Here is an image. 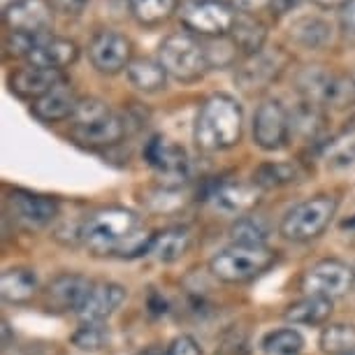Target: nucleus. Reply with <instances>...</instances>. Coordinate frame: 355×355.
I'll return each instance as SVG.
<instances>
[{
	"label": "nucleus",
	"mask_w": 355,
	"mask_h": 355,
	"mask_svg": "<svg viewBox=\"0 0 355 355\" xmlns=\"http://www.w3.org/2000/svg\"><path fill=\"white\" fill-rule=\"evenodd\" d=\"M244 128L242 105L227 93H214L200 105L193 139L202 151H223L239 144Z\"/></svg>",
	"instance_id": "nucleus-1"
},
{
	"label": "nucleus",
	"mask_w": 355,
	"mask_h": 355,
	"mask_svg": "<svg viewBox=\"0 0 355 355\" xmlns=\"http://www.w3.org/2000/svg\"><path fill=\"white\" fill-rule=\"evenodd\" d=\"M139 223L135 211L123 207H105L93 211L82 223V242L93 256H114Z\"/></svg>",
	"instance_id": "nucleus-2"
},
{
	"label": "nucleus",
	"mask_w": 355,
	"mask_h": 355,
	"mask_svg": "<svg viewBox=\"0 0 355 355\" xmlns=\"http://www.w3.org/2000/svg\"><path fill=\"white\" fill-rule=\"evenodd\" d=\"M158 61L170 77L177 82L191 84L205 77L209 70L207 51L202 40H198L191 33H172L158 46Z\"/></svg>",
	"instance_id": "nucleus-3"
},
{
	"label": "nucleus",
	"mask_w": 355,
	"mask_h": 355,
	"mask_svg": "<svg viewBox=\"0 0 355 355\" xmlns=\"http://www.w3.org/2000/svg\"><path fill=\"white\" fill-rule=\"evenodd\" d=\"M277 260V253L267 246H239L218 251L209 260V272L223 284H246L267 272Z\"/></svg>",
	"instance_id": "nucleus-4"
},
{
	"label": "nucleus",
	"mask_w": 355,
	"mask_h": 355,
	"mask_svg": "<svg viewBox=\"0 0 355 355\" xmlns=\"http://www.w3.org/2000/svg\"><path fill=\"white\" fill-rule=\"evenodd\" d=\"M177 15L186 33L200 40H211L230 35L239 12H234L227 0H186Z\"/></svg>",
	"instance_id": "nucleus-5"
},
{
	"label": "nucleus",
	"mask_w": 355,
	"mask_h": 355,
	"mask_svg": "<svg viewBox=\"0 0 355 355\" xmlns=\"http://www.w3.org/2000/svg\"><path fill=\"white\" fill-rule=\"evenodd\" d=\"M337 207L339 202L334 196L309 198L286 214L279 230L291 242H309L330 225V220L337 214Z\"/></svg>",
	"instance_id": "nucleus-6"
},
{
	"label": "nucleus",
	"mask_w": 355,
	"mask_h": 355,
	"mask_svg": "<svg viewBox=\"0 0 355 355\" xmlns=\"http://www.w3.org/2000/svg\"><path fill=\"white\" fill-rule=\"evenodd\" d=\"M297 84L306 100H313L323 107L346 110V107L355 105V79L346 75H332L320 65H311V68L302 70Z\"/></svg>",
	"instance_id": "nucleus-7"
},
{
	"label": "nucleus",
	"mask_w": 355,
	"mask_h": 355,
	"mask_svg": "<svg viewBox=\"0 0 355 355\" xmlns=\"http://www.w3.org/2000/svg\"><path fill=\"white\" fill-rule=\"evenodd\" d=\"M144 158L153 172L160 177L165 186H179L189 179L191 174V160L182 146L170 142V139L153 135L144 146Z\"/></svg>",
	"instance_id": "nucleus-8"
},
{
	"label": "nucleus",
	"mask_w": 355,
	"mask_h": 355,
	"mask_svg": "<svg viewBox=\"0 0 355 355\" xmlns=\"http://www.w3.org/2000/svg\"><path fill=\"white\" fill-rule=\"evenodd\" d=\"M353 267L344 265L341 260H320L304 272L302 291L313 297L337 300L353 288Z\"/></svg>",
	"instance_id": "nucleus-9"
},
{
	"label": "nucleus",
	"mask_w": 355,
	"mask_h": 355,
	"mask_svg": "<svg viewBox=\"0 0 355 355\" xmlns=\"http://www.w3.org/2000/svg\"><path fill=\"white\" fill-rule=\"evenodd\" d=\"M291 137V114L274 98L258 105L253 116V142L263 151H279Z\"/></svg>",
	"instance_id": "nucleus-10"
},
{
	"label": "nucleus",
	"mask_w": 355,
	"mask_h": 355,
	"mask_svg": "<svg viewBox=\"0 0 355 355\" xmlns=\"http://www.w3.org/2000/svg\"><path fill=\"white\" fill-rule=\"evenodd\" d=\"M91 65L103 75L128 70L132 61V42L116 31H98L89 42Z\"/></svg>",
	"instance_id": "nucleus-11"
},
{
	"label": "nucleus",
	"mask_w": 355,
	"mask_h": 355,
	"mask_svg": "<svg viewBox=\"0 0 355 355\" xmlns=\"http://www.w3.org/2000/svg\"><path fill=\"white\" fill-rule=\"evenodd\" d=\"M5 28L31 35H46L53 24V5L49 0H10L3 8Z\"/></svg>",
	"instance_id": "nucleus-12"
},
{
	"label": "nucleus",
	"mask_w": 355,
	"mask_h": 355,
	"mask_svg": "<svg viewBox=\"0 0 355 355\" xmlns=\"http://www.w3.org/2000/svg\"><path fill=\"white\" fill-rule=\"evenodd\" d=\"M8 211L15 223L26 230H42L58 216V202L28 191H12L8 196Z\"/></svg>",
	"instance_id": "nucleus-13"
},
{
	"label": "nucleus",
	"mask_w": 355,
	"mask_h": 355,
	"mask_svg": "<svg viewBox=\"0 0 355 355\" xmlns=\"http://www.w3.org/2000/svg\"><path fill=\"white\" fill-rule=\"evenodd\" d=\"M288 56L281 49H263L256 56L244 58L242 65H237V82L244 91H260L267 89L274 79H279L281 72L286 70Z\"/></svg>",
	"instance_id": "nucleus-14"
},
{
	"label": "nucleus",
	"mask_w": 355,
	"mask_h": 355,
	"mask_svg": "<svg viewBox=\"0 0 355 355\" xmlns=\"http://www.w3.org/2000/svg\"><path fill=\"white\" fill-rule=\"evenodd\" d=\"M128 132V121L119 114L110 112L103 119H96L91 123H75L72 128V139L79 146H86V149H105V146H114L119 144Z\"/></svg>",
	"instance_id": "nucleus-15"
},
{
	"label": "nucleus",
	"mask_w": 355,
	"mask_h": 355,
	"mask_svg": "<svg viewBox=\"0 0 355 355\" xmlns=\"http://www.w3.org/2000/svg\"><path fill=\"white\" fill-rule=\"evenodd\" d=\"M91 281L82 277V274H61L46 286L44 291V306L49 311L65 313V311H75L82 306L86 300V295L91 291Z\"/></svg>",
	"instance_id": "nucleus-16"
},
{
	"label": "nucleus",
	"mask_w": 355,
	"mask_h": 355,
	"mask_svg": "<svg viewBox=\"0 0 355 355\" xmlns=\"http://www.w3.org/2000/svg\"><path fill=\"white\" fill-rule=\"evenodd\" d=\"M68 82L63 75V70H51V68H40V65H26L10 75V91L15 96L24 100H40L49 91L56 89L58 84Z\"/></svg>",
	"instance_id": "nucleus-17"
},
{
	"label": "nucleus",
	"mask_w": 355,
	"mask_h": 355,
	"mask_svg": "<svg viewBox=\"0 0 355 355\" xmlns=\"http://www.w3.org/2000/svg\"><path fill=\"white\" fill-rule=\"evenodd\" d=\"M260 186L256 182H220L214 186L209 193V200L218 211L227 214V216H246L260 200Z\"/></svg>",
	"instance_id": "nucleus-18"
},
{
	"label": "nucleus",
	"mask_w": 355,
	"mask_h": 355,
	"mask_svg": "<svg viewBox=\"0 0 355 355\" xmlns=\"http://www.w3.org/2000/svg\"><path fill=\"white\" fill-rule=\"evenodd\" d=\"M125 300V288L114 281H100L93 284L82 306L77 309V316L82 323H103Z\"/></svg>",
	"instance_id": "nucleus-19"
},
{
	"label": "nucleus",
	"mask_w": 355,
	"mask_h": 355,
	"mask_svg": "<svg viewBox=\"0 0 355 355\" xmlns=\"http://www.w3.org/2000/svg\"><path fill=\"white\" fill-rule=\"evenodd\" d=\"M77 105H79V98L75 96V91L70 89L68 82H63L53 91L46 93V96L35 100L31 107V112H33V116L40 119V121L56 123V121H65V119L75 116Z\"/></svg>",
	"instance_id": "nucleus-20"
},
{
	"label": "nucleus",
	"mask_w": 355,
	"mask_h": 355,
	"mask_svg": "<svg viewBox=\"0 0 355 355\" xmlns=\"http://www.w3.org/2000/svg\"><path fill=\"white\" fill-rule=\"evenodd\" d=\"M79 58V46L68 37H51L46 35L42 42L35 46V51L28 56L31 65L51 70H65Z\"/></svg>",
	"instance_id": "nucleus-21"
},
{
	"label": "nucleus",
	"mask_w": 355,
	"mask_h": 355,
	"mask_svg": "<svg viewBox=\"0 0 355 355\" xmlns=\"http://www.w3.org/2000/svg\"><path fill=\"white\" fill-rule=\"evenodd\" d=\"M37 293V277L28 267H10L0 277V295L10 304H28Z\"/></svg>",
	"instance_id": "nucleus-22"
},
{
	"label": "nucleus",
	"mask_w": 355,
	"mask_h": 355,
	"mask_svg": "<svg viewBox=\"0 0 355 355\" xmlns=\"http://www.w3.org/2000/svg\"><path fill=\"white\" fill-rule=\"evenodd\" d=\"M191 239L189 227H167V230L156 232L149 256L156 258L158 263H174L186 256V251L191 249Z\"/></svg>",
	"instance_id": "nucleus-23"
},
{
	"label": "nucleus",
	"mask_w": 355,
	"mask_h": 355,
	"mask_svg": "<svg viewBox=\"0 0 355 355\" xmlns=\"http://www.w3.org/2000/svg\"><path fill=\"white\" fill-rule=\"evenodd\" d=\"M291 114V132L302 139H318V135L325 128V112L323 105L313 100H302Z\"/></svg>",
	"instance_id": "nucleus-24"
},
{
	"label": "nucleus",
	"mask_w": 355,
	"mask_h": 355,
	"mask_svg": "<svg viewBox=\"0 0 355 355\" xmlns=\"http://www.w3.org/2000/svg\"><path fill=\"white\" fill-rule=\"evenodd\" d=\"M232 40L237 42L242 56H256L258 51L265 49V40H267V28L263 21H258L253 15H237V21H234L232 28Z\"/></svg>",
	"instance_id": "nucleus-25"
},
{
	"label": "nucleus",
	"mask_w": 355,
	"mask_h": 355,
	"mask_svg": "<svg viewBox=\"0 0 355 355\" xmlns=\"http://www.w3.org/2000/svg\"><path fill=\"white\" fill-rule=\"evenodd\" d=\"M132 19L144 28H156L179 12V0H128Z\"/></svg>",
	"instance_id": "nucleus-26"
},
{
	"label": "nucleus",
	"mask_w": 355,
	"mask_h": 355,
	"mask_svg": "<svg viewBox=\"0 0 355 355\" xmlns=\"http://www.w3.org/2000/svg\"><path fill=\"white\" fill-rule=\"evenodd\" d=\"M284 316L286 320L297 325H323L332 316V300L306 295V297L297 300V302L288 306Z\"/></svg>",
	"instance_id": "nucleus-27"
},
{
	"label": "nucleus",
	"mask_w": 355,
	"mask_h": 355,
	"mask_svg": "<svg viewBox=\"0 0 355 355\" xmlns=\"http://www.w3.org/2000/svg\"><path fill=\"white\" fill-rule=\"evenodd\" d=\"M128 79L130 84L135 86L137 91L144 93H156L160 89H165L167 84V72L160 65V61H153V58H132L128 65Z\"/></svg>",
	"instance_id": "nucleus-28"
},
{
	"label": "nucleus",
	"mask_w": 355,
	"mask_h": 355,
	"mask_svg": "<svg viewBox=\"0 0 355 355\" xmlns=\"http://www.w3.org/2000/svg\"><path fill=\"white\" fill-rule=\"evenodd\" d=\"M291 37L297 44L320 49L332 40V26L320 17H302L291 26Z\"/></svg>",
	"instance_id": "nucleus-29"
},
{
	"label": "nucleus",
	"mask_w": 355,
	"mask_h": 355,
	"mask_svg": "<svg viewBox=\"0 0 355 355\" xmlns=\"http://www.w3.org/2000/svg\"><path fill=\"white\" fill-rule=\"evenodd\" d=\"M320 156L332 167H346L355 163V125L353 128H344L334 137L327 139L320 146Z\"/></svg>",
	"instance_id": "nucleus-30"
},
{
	"label": "nucleus",
	"mask_w": 355,
	"mask_h": 355,
	"mask_svg": "<svg viewBox=\"0 0 355 355\" xmlns=\"http://www.w3.org/2000/svg\"><path fill=\"white\" fill-rule=\"evenodd\" d=\"M320 348L327 355L355 353V325H346V323L327 325L323 334H320Z\"/></svg>",
	"instance_id": "nucleus-31"
},
{
	"label": "nucleus",
	"mask_w": 355,
	"mask_h": 355,
	"mask_svg": "<svg viewBox=\"0 0 355 355\" xmlns=\"http://www.w3.org/2000/svg\"><path fill=\"white\" fill-rule=\"evenodd\" d=\"M205 51H207V61H209V68H230V65L237 63L239 51L237 42L232 40V35L225 37H211L205 40Z\"/></svg>",
	"instance_id": "nucleus-32"
},
{
	"label": "nucleus",
	"mask_w": 355,
	"mask_h": 355,
	"mask_svg": "<svg viewBox=\"0 0 355 355\" xmlns=\"http://www.w3.org/2000/svg\"><path fill=\"white\" fill-rule=\"evenodd\" d=\"M304 339L302 334L293 327H286V330H277L270 332L263 339V351L265 355H297L302 351Z\"/></svg>",
	"instance_id": "nucleus-33"
},
{
	"label": "nucleus",
	"mask_w": 355,
	"mask_h": 355,
	"mask_svg": "<svg viewBox=\"0 0 355 355\" xmlns=\"http://www.w3.org/2000/svg\"><path fill=\"white\" fill-rule=\"evenodd\" d=\"M295 179H297V167L288 163H265L253 174V182L260 189H279V186L291 184Z\"/></svg>",
	"instance_id": "nucleus-34"
},
{
	"label": "nucleus",
	"mask_w": 355,
	"mask_h": 355,
	"mask_svg": "<svg viewBox=\"0 0 355 355\" xmlns=\"http://www.w3.org/2000/svg\"><path fill=\"white\" fill-rule=\"evenodd\" d=\"M232 242L239 246H265L267 230L256 216H242L230 230Z\"/></svg>",
	"instance_id": "nucleus-35"
},
{
	"label": "nucleus",
	"mask_w": 355,
	"mask_h": 355,
	"mask_svg": "<svg viewBox=\"0 0 355 355\" xmlns=\"http://www.w3.org/2000/svg\"><path fill=\"white\" fill-rule=\"evenodd\" d=\"M46 35H31V33H15L8 31L5 33V56L8 58H28L35 46L42 42Z\"/></svg>",
	"instance_id": "nucleus-36"
},
{
	"label": "nucleus",
	"mask_w": 355,
	"mask_h": 355,
	"mask_svg": "<svg viewBox=\"0 0 355 355\" xmlns=\"http://www.w3.org/2000/svg\"><path fill=\"white\" fill-rule=\"evenodd\" d=\"M153 237H156V232H151L149 227L139 225L135 232L130 234L125 242L119 246V251L114 253L116 258H139L144 256V253L151 251V244H153Z\"/></svg>",
	"instance_id": "nucleus-37"
},
{
	"label": "nucleus",
	"mask_w": 355,
	"mask_h": 355,
	"mask_svg": "<svg viewBox=\"0 0 355 355\" xmlns=\"http://www.w3.org/2000/svg\"><path fill=\"white\" fill-rule=\"evenodd\" d=\"M107 339H110V334L100 323H82V327L72 334V344L82 351H98L105 346Z\"/></svg>",
	"instance_id": "nucleus-38"
},
{
	"label": "nucleus",
	"mask_w": 355,
	"mask_h": 355,
	"mask_svg": "<svg viewBox=\"0 0 355 355\" xmlns=\"http://www.w3.org/2000/svg\"><path fill=\"white\" fill-rule=\"evenodd\" d=\"M110 114V107H107L103 100H98V98H84V100H79V105H77V112H75V121L77 123H91V121H96V119H103Z\"/></svg>",
	"instance_id": "nucleus-39"
},
{
	"label": "nucleus",
	"mask_w": 355,
	"mask_h": 355,
	"mask_svg": "<svg viewBox=\"0 0 355 355\" xmlns=\"http://www.w3.org/2000/svg\"><path fill=\"white\" fill-rule=\"evenodd\" d=\"M165 355H202V348H200V344L191 334H182V337L172 339Z\"/></svg>",
	"instance_id": "nucleus-40"
},
{
	"label": "nucleus",
	"mask_w": 355,
	"mask_h": 355,
	"mask_svg": "<svg viewBox=\"0 0 355 355\" xmlns=\"http://www.w3.org/2000/svg\"><path fill=\"white\" fill-rule=\"evenodd\" d=\"M339 28L346 37H355V0H346L339 8Z\"/></svg>",
	"instance_id": "nucleus-41"
},
{
	"label": "nucleus",
	"mask_w": 355,
	"mask_h": 355,
	"mask_svg": "<svg viewBox=\"0 0 355 355\" xmlns=\"http://www.w3.org/2000/svg\"><path fill=\"white\" fill-rule=\"evenodd\" d=\"M91 0H53V10L61 12V15L65 17H77L82 15V12L86 10V5H89Z\"/></svg>",
	"instance_id": "nucleus-42"
},
{
	"label": "nucleus",
	"mask_w": 355,
	"mask_h": 355,
	"mask_svg": "<svg viewBox=\"0 0 355 355\" xmlns=\"http://www.w3.org/2000/svg\"><path fill=\"white\" fill-rule=\"evenodd\" d=\"M246 353V337L232 334V339H225L223 346L218 348L216 355H244Z\"/></svg>",
	"instance_id": "nucleus-43"
},
{
	"label": "nucleus",
	"mask_w": 355,
	"mask_h": 355,
	"mask_svg": "<svg viewBox=\"0 0 355 355\" xmlns=\"http://www.w3.org/2000/svg\"><path fill=\"white\" fill-rule=\"evenodd\" d=\"M232 3L242 15H256L260 10H270L272 0H232Z\"/></svg>",
	"instance_id": "nucleus-44"
},
{
	"label": "nucleus",
	"mask_w": 355,
	"mask_h": 355,
	"mask_svg": "<svg viewBox=\"0 0 355 355\" xmlns=\"http://www.w3.org/2000/svg\"><path fill=\"white\" fill-rule=\"evenodd\" d=\"M302 3V0H272V5H270V10H272V17H284L288 15V12H293L297 5Z\"/></svg>",
	"instance_id": "nucleus-45"
},
{
	"label": "nucleus",
	"mask_w": 355,
	"mask_h": 355,
	"mask_svg": "<svg viewBox=\"0 0 355 355\" xmlns=\"http://www.w3.org/2000/svg\"><path fill=\"white\" fill-rule=\"evenodd\" d=\"M313 3L320 5V8H341L346 0H313Z\"/></svg>",
	"instance_id": "nucleus-46"
},
{
	"label": "nucleus",
	"mask_w": 355,
	"mask_h": 355,
	"mask_svg": "<svg viewBox=\"0 0 355 355\" xmlns=\"http://www.w3.org/2000/svg\"><path fill=\"white\" fill-rule=\"evenodd\" d=\"M341 230H348L355 234V216L351 220H344V223H341Z\"/></svg>",
	"instance_id": "nucleus-47"
},
{
	"label": "nucleus",
	"mask_w": 355,
	"mask_h": 355,
	"mask_svg": "<svg viewBox=\"0 0 355 355\" xmlns=\"http://www.w3.org/2000/svg\"><path fill=\"white\" fill-rule=\"evenodd\" d=\"M353 277H355V263H353Z\"/></svg>",
	"instance_id": "nucleus-48"
},
{
	"label": "nucleus",
	"mask_w": 355,
	"mask_h": 355,
	"mask_svg": "<svg viewBox=\"0 0 355 355\" xmlns=\"http://www.w3.org/2000/svg\"><path fill=\"white\" fill-rule=\"evenodd\" d=\"M353 79H355V77H353Z\"/></svg>",
	"instance_id": "nucleus-49"
}]
</instances>
